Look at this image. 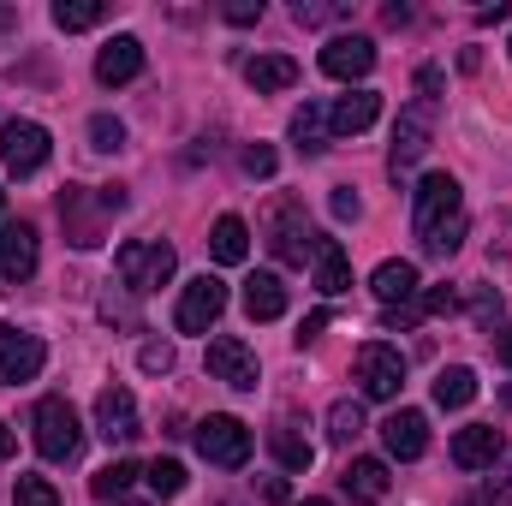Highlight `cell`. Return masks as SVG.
Here are the masks:
<instances>
[{
  "label": "cell",
  "instance_id": "cell-17",
  "mask_svg": "<svg viewBox=\"0 0 512 506\" xmlns=\"http://www.w3.org/2000/svg\"><path fill=\"white\" fill-rule=\"evenodd\" d=\"M36 227L30 221H12V227H0V280H30L36 274Z\"/></svg>",
  "mask_w": 512,
  "mask_h": 506
},
{
  "label": "cell",
  "instance_id": "cell-4",
  "mask_svg": "<svg viewBox=\"0 0 512 506\" xmlns=\"http://www.w3.org/2000/svg\"><path fill=\"white\" fill-rule=\"evenodd\" d=\"M191 441H197V453H203L209 465H221V471H239V465L251 459V429H245L239 417H227V411L203 417V423L191 429Z\"/></svg>",
  "mask_w": 512,
  "mask_h": 506
},
{
  "label": "cell",
  "instance_id": "cell-14",
  "mask_svg": "<svg viewBox=\"0 0 512 506\" xmlns=\"http://www.w3.org/2000/svg\"><path fill=\"white\" fill-rule=\"evenodd\" d=\"M96 435L108 447H126L131 435H137V399H131V387H102L96 393Z\"/></svg>",
  "mask_w": 512,
  "mask_h": 506
},
{
  "label": "cell",
  "instance_id": "cell-9",
  "mask_svg": "<svg viewBox=\"0 0 512 506\" xmlns=\"http://www.w3.org/2000/svg\"><path fill=\"white\" fill-rule=\"evenodd\" d=\"M221 310H227V286H221L215 274H197V280L179 292L173 322H179V334H209V328L221 322Z\"/></svg>",
  "mask_w": 512,
  "mask_h": 506
},
{
  "label": "cell",
  "instance_id": "cell-39",
  "mask_svg": "<svg viewBox=\"0 0 512 506\" xmlns=\"http://www.w3.org/2000/svg\"><path fill=\"white\" fill-rule=\"evenodd\" d=\"M245 173H251V179H268V173H274V149H268V143H251V149H245Z\"/></svg>",
  "mask_w": 512,
  "mask_h": 506
},
{
  "label": "cell",
  "instance_id": "cell-38",
  "mask_svg": "<svg viewBox=\"0 0 512 506\" xmlns=\"http://www.w3.org/2000/svg\"><path fill=\"white\" fill-rule=\"evenodd\" d=\"M459 310V292L453 286H429L423 292V316H453Z\"/></svg>",
  "mask_w": 512,
  "mask_h": 506
},
{
  "label": "cell",
  "instance_id": "cell-42",
  "mask_svg": "<svg viewBox=\"0 0 512 506\" xmlns=\"http://www.w3.org/2000/svg\"><path fill=\"white\" fill-rule=\"evenodd\" d=\"M328 322H334L328 310H310V316H304V328H298V346H304V340H316V334H322Z\"/></svg>",
  "mask_w": 512,
  "mask_h": 506
},
{
  "label": "cell",
  "instance_id": "cell-15",
  "mask_svg": "<svg viewBox=\"0 0 512 506\" xmlns=\"http://www.w3.org/2000/svg\"><path fill=\"white\" fill-rule=\"evenodd\" d=\"M507 453V435L495 423H471L453 435V465L459 471H495V459Z\"/></svg>",
  "mask_w": 512,
  "mask_h": 506
},
{
  "label": "cell",
  "instance_id": "cell-24",
  "mask_svg": "<svg viewBox=\"0 0 512 506\" xmlns=\"http://www.w3.org/2000/svg\"><path fill=\"white\" fill-rule=\"evenodd\" d=\"M209 251H215V262H227V268L245 262V256H251V227H245L239 215H221L215 233H209Z\"/></svg>",
  "mask_w": 512,
  "mask_h": 506
},
{
  "label": "cell",
  "instance_id": "cell-43",
  "mask_svg": "<svg viewBox=\"0 0 512 506\" xmlns=\"http://www.w3.org/2000/svg\"><path fill=\"white\" fill-rule=\"evenodd\" d=\"M489 495H495V501H501V506H512V459H507V465H501V477L489 483Z\"/></svg>",
  "mask_w": 512,
  "mask_h": 506
},
{
  "label": "cell",
  "instance_id": "cell-34",
  "mask_svg": "<svg viewBox=\"0 0 512 506\" xmlns=\"http://www.w3.org/2000/svg\"><path fill=\"white\" fill-rule=\"evenodd\" d=\"M465 233H471V227H465V215H459V221H447L441 233H429V239H423V251H429V256H453L459 245H465Z\"/></svg>",
  "mask_w": 512,
  "mask_h": 506
},
{
  "label": "cell",
  "instance_id": "cell-48",
  "mask_svg": "<svg viewBox=\"0 0 512 506\" xmlns=\"http://www.w3.org/2000/svg\"><path fill=\"white\" fill-rule=\"evenodd\" d=\"M298 506H334V501H322V495H310V501H298Z\"/></svg>",
  "mask_w": 512,
  "mask_h": 506
},
{
  "label": "cell",
  "instance_id": "cell-37",
  "mask_svg": "<svg viewBox=\"0 0 512 506\" xmlns=\"http://www.w3.org/2000/svg\"><path fill=\"white\" fill-rule=\"evenodd\" d=\"M328 209H334V221H358V215H364V203H358V191H352V185H334Z\"/></svg>",
  "mask_w": 512,
  "mask_h": 506
},
{
  "label": "cell",
  "instance_id": "cell-12",
  "mask_svg": "<svg viewBox=\"0 0 512 506\" xmlns=\"http://www.w3.org/2000/svg\"><path fill=\"white\" fill-rule=\"evenodd\" d=\"M102 215H114V209L102 203V191H96V209H90V191H84V185H66V197H60V221H66V239H72L78 251L102 245Z\"/></svg>",
  "mask_w": 512,
  "mask_h": 506
},
{
  "label": "cell",
  "instance_id": "cell-30",
  "mask_svg": "<svg viewBox=\"0 0 512 506\" xmlns=\"http://www.w3.org/2000/svg\"><path fill=\"white\" fill-rule=\"evenodd\" d=\"M364 435V405L358 399H334V411H328V441L334 447H352Z\"/></svg>",
  "mask_w": 512,
  "mask_h": 506
},
{
  "label": "cell",
  "instance_id": "cell-29",
  "mask_svg": "<svg viewBox=\"0 0 512 506\" xmlns=\"http://www.w3.org/2000/svg\"><path fill=\"white\" fill-rule=\"evenodd\" d=\"M108 18V6L102 0H54V24L72 36V30H96Z\"/></svg>",
  "mask_w": 512,
  "mask_h": 506
},
{
  "label": "cell",
  "instance_id": "cell-32",
  "mask_svg": "<svg viewBox=\"0 0 512 506\" xmlns=\"http://www.w3.org/2000/svg\"><path fill=\"white\" fill-rule=\"evenodd\" d=\"M143 483H149L161 501H173V495H185V465H179V459H155V465L143 471Z\"/></svg>",
  "mask_w": 512,
  "mask_h": 506
},
{
  "label": "cell",
  "instance_id": "cell-44",
  "mask_svg": "<svg viewBox=\"0 0 512 506\" xmlns=\"http://www.w3.org/2000/svg\"><path fill=\"white\" fill-rule=\"evenodd\" d=\"M423 316V304H399V310H387V328H411Z\"/></svg>",
  "mask_w": 512,
  "mask_h": 506
},
{
  "label": "cell",
  "instance_id": "cell-20",
  "mask_svg": "<svg viewBox=\"0 0 512 506\" xmlns=\"http://www.w3.org/2000/svg\"><path fill=\"white\" fill-rule=\"evenodd\" d=\"M370 292L382 298L387 310H399V304H411V298H417V262H405V256H387L382 268L370 274Z\"/></svg>",
  "mask_w": 512,
  "mask_h": 506
},
{
  "label": "cell",
  "instance_id": "cell-36",
  "mask_svg": "<svg viewBox=\"0 0 512 506\" xmlns=\"http://www.w3.org/2000/svg\"><path fill=\"white\" fill-rule=\"evenodd\" d=\"M137 364H143L149 376H167V370H173V346H167V340H143V352H137Z\"/></svg>",
  "mask_w": 512,
  "mask_h": 506
},
{
  "label": "cell",
  "instance_id": "cell-46",
  "mask_svg": "<svg viewBox=\"0 0 512 506\" xmlns=\"http://www.w3.org/2000/svg\"><path fill=\"white\" fill-rule=\"evenodd\" d=\"M477 18H483V24H501V18H512V6H507V0H501V6H483Z\"/></svg>",
  "mask_w": 512,
  "mask_h": 506
},
{
  "label": "cell",
  "instance_id": "cell-27",
  "mask_svg": "<svg viewBox=\"0 0 512 506\" xmlns=\"http://www.w3.org/2000/svg\"><path fill=\"white\" fill-rule=\"evenodd\" d=\"M328 137H334V131H328V108L304 102V108L292 114V143H298L304 155H322V149H328Z\"/></svg>",
  "mask_w": 512,
  "mask_h": 506
},
{
  "label": "cell",
  "instance_id": "cell-50",
  "mask_svg": "<svg viewBox=\"0 0 512 506\" xmlns=\"http://www.w3.org/2000/svg\"><path fill=\"white\" fill-rule=\"evenodd\" d=\"M114 506H131V501H114Z\"/></svg>",
  "mask_w": 512,
  "mask_h": 506
},
{
  "label": "cell",
  "instance_id": "cell-18",
  "mask_svg": "<svg viewBox=\"0 0 512 506\" xmlns=\"http://www.w3.org/2000/svg\"><path fill=\"white\" fill-rule=\"evenodd\" d=\"M376 114H382V96H376V90H352V96H340V102L328 108V131H334V137H358V131L376 126Z\"/></svg>",
  "mask_w": 512,
  "mask_h": 506
},
{
  "label": "cell",
  "instance_id": "cell-28",
  "mask_svg": "<svg viewBox=\"0 0 512 506\" xmlns=\"http://www.w3.org/2000/svg\"><path fill=\"white\" fill-rule=\"evenodd\" d=\"M316 292H328V298H340V292H352V262H346V251L328 239L322 245V256H316Z\"/></svg>",
  "mask_w": 512,
  "mask_h": 506
},
{
  "label": "cell",
  "instance_id": "cell-2",
  "mask_svg": "<svg viewBox=\"0 0 512 506\" xmlns=\"http://www.w3.org/2000/svg\"><path fill=\"white\" fill-rule=\"evenodd\" d=\"M30 429H36V453L42 459H54V465H66V459H78V447H84V429H78V411L60 399V393H48V399H36V417H30Z\"/></svg>",
  "mask_w": 512,
  "mask_h": 506
},
{
  "label": "cell",
  "instance_id": "cell-41",
  "mask_svg": "<svg viewBox=\"0 0 512 506\" xmlns=\"http://www.w3.org/2000/svg\"><path fill=\"white\" fill-rule=\"evenodd\" d=\"M262 501H268V506H286V501H292L286 477H262Z\"/></svg>",
  "mask_w": 512,
  "mask_h": 506
},
{
  "label": "cell",
  "instance_id": "cell-35",
  "mask_svg": "<svg viewBox=\"0 0 512 506\" xmlns=\"http://www.w3.org/2000/svg\"><path fill=\"white\" fill-rule=\"evenodd\" d=\"M90 143L108 155V149H120V143H126V126H120L114 114H96V120H90Z\"/></svg>",
  "mask_w": 512,
  "mask_h": 506
},
{
  "label": "cell",
  "instance_id": "cell-3",
  "mask_svg": "<svg viewBox=\"0 0 512 506\" xmlns=\"http://www.w3.org/2000/svg\"><path fill=\"white\" fill-rule=\"evenodd\" d=\"M48 155H54L48 126H36V120H6L0 126V161H6L12 179H36L48 167Z\"/></svg>",
  "mask_w": 512,
  "mask_h": 506
},
{
  "label": "cell",
  "instance_id": "cell-26",
  "mask_svg": "<svg viewBox=\"0 0 512 506\" xmlns=\"http://www.w3.org/2000/svg\"><path fill=\"white\" fill-rule=\"evenodd\" d=\"M268 453L280 459V471H310V459H316V447L292 429V423H280V429H268Z\"/></svg>",
  "mask_w": 512,
  "mask_h": 506
},
{
  "label": "cell",
  "instance_id": "cell-10",
  "mask_svg": "<svg viewBox=\"0 0 512 506\" xmlns=\"http://www.w3.org/2000/svg\"><path fill=\"white\" fill-rule=\"evenodd\" d=\"M42 364H48V346H42L36 334L12 328V322H0V381H6V387L36 381L42 376Z\"/></svg>",
  "mask_w": 512,
  "mask_h": 506
},
{
  "label": "cell",
  "instance_id": "cell-40",
  "mask_svg": "<svg viewBox=\"0 0 512 506\" xmlns=\"http://www.w3.org/2000/svg\"><path fill=\"white\" fill-rule=\"evenodd\" d=\"M262 18V0H233L227 6V24H256Z\"/></svg>",
  "mask_w": 512,
  "mask_h": 506
},
{
  "label": "cell",
  "instance_id": "cell-47",
  "mask_svg": "<svg viewBox=\"0 0 512 506\" xmlns=\"http://www.w3.org/2000/svg\"><path fill=\"white\" fill-rule=\"evenodd\" d=\"M6 459H12V429L0 423V465H6Z\"/></svg>",
  "mask_w": 512,
  "mask_h": 506
},
{
  "label": "cell",
  "instance_id": "cell-23",
  "mask_svg": "<svg viewBox=\"0 0 512 506\" xmlns=\"http://www.w3.org/2000/svg\"><path fill=\"white\" fill-rule=\"evenodd\" d=\"M245 84H251L256 96L292 90V84H298V60H286V54H256L251 66H245Z\"/></svg>",
  "mask_w": 512,
  "mask_h": 506
},
{
  "label": "cell",
  "instance_id": "cell-1",
  "mask_svg": "<svg viewBox=\"0 0 512 506\" xmlns=\"http://www.w3.org/2000/svg\"><path fill=\"white\" fill-rule=\"evenodd\" d=\"M114 268H120V280L131 292H161L173 280V268H179V251L167 239H126L120 256H114Z\"/></svg>",
  "mask_w": 512,
  "mask_h": 506
},
{
  "label": "cell",
  "instance_id": "cell-13",
  "mask_svg": "<svg viewBox=\"0 0 512 506\" xmlns=\"http://www.w3.org/2000/svg\"><path fill=\"white\" fill-rule=\"evenodd\" d=\"M322 72L340 78V84L370 78V72H376V42H370V36H334V42L322 48Z\"/></svg>",
  "mask_w": 512,
  "mask_h": 506
},
{
  "label": "cell",
  "instance_id": "cell-31",
  "mask_svg": "<svg viewBox=\"0 0 512 506\" xmlns=\"http://www.w3.org/2000/svg\"><path fill=\"white\" fill-rule=\"evenodd\" d=\"M137 477H143V471H137L131 459H114V465H102V471H96V483H90V489H96V501H120Z\"/></svg>",
  "mask_w": 512,
  "mask_h": 506
},
{
  "label": "cell",
  "instance_id": "cell-19",
  "mask_svg": "<svg viewBox=\"0 0 512 506\" xmlns=\"http://www.w3.org/2000/svg\"><path fill=\"white\" fill-rule=\"evenodd\" d=\"M137 72H143V42H137V36H114V42L96 54V84H108V90H114V84H131Z\"/></svg>",
  "mask_w": 512,
  "mask_h": 506
},
{
  "label": "cell",
  "instance_id": "cell-6",
  "mask_svg": "<svg viewBox=\"0 0 512 506\" xmlns=\"http://www.w3.org/2000/svg\"><path fill=\"white\" fill-rule=\"evenodd\" d=\"M429 137H435V102H429V96L411 102V108H399V120H393V143H387V167H393V179L429 155Z\"/></svg>",
  "mask_w": 512,
  "mask_h": 506
},
{
  "label": "cell",
  "instance_id": "cell-5",
  "mask_svg": "<svg viewBox=\"0 0 512 506\" xmlns=\"http://www.w3.org/2000/svg\"><path fill=\"white\" fill-rule=\"evenodd\" d=\"M352 381L364 387V399H399V387H405V352L387 346V340L358 346V358H352Z\"/></svg>",
  "mask_w": 512,
  "mask_h": 506
},
{
  "label": "cell",
  "instance_id": "cell-51",
  "mask_svg": "<svg viewBox=\"0 0 512 506\" xmlns=\"http://www.w3.org/2000/svg\"><path fill=\"white\" fill-rule=\"evenodd\" d=\"M507 48H512V42H507Z\"/></svg>",
  "mask_w": 512,
  "mask_h": 506
},
{
  "label": "cell",
  "instance_id": "cell-45",
  "mask_svg": "<svg viewBox=\"0 0 512 506\" xmlns=\"http://www.w3.org/2000/svg\"><path fill=\"white\" fill-rule=\"evenodd\" d=\"M495 358L512 370V328H507V334H495Z\"/></svg>",
  "mask_w": 512,
  "mask_h": 506
},
{
  "label": "cell",
  "instance_id": "cell-7",
  "mask_svg": "<svg viewBox=\"0 0 512 506\" xmlns=\"http://www.w3.org/2000/svg\"><path fill=\"white\" fill-rule=\"evenodd\" d=\"M322 245H328V233H316L298 203H280V215H274V227H268V251L280 256V262H292V268H304V262L322 256Z\"/></svg>",
  "mask_w": 512,
  "mask_h": 506
},
{
  "label": "cell",
  "instance_id": "cell-49",
  "mask_svg": "<svg viewBox=\"0 0 512 506\" xmlns=\"http://www.w3.org/2000/svg\"><path fill=\"white\" fill-rule=\"evenodd\" d=\"M0 209H6V191H0Z\"/></svg>",
  "mask_w": 512,
  "mask_h": 506
},
{
  "label": "cell",
  "instance_id": "cell-16",
  "mask_svg": "<svg viewBox=\"0 0 512 506\" xmlns=\"http://www.w3.org/2000/svg\"><path fill=\"white\" fill-rule=\"evenodd\" d=\"M382 447L393 459H423V453H429V417L411 411V405H399L382 423Z\"/></svg>",
  "mask_w": 512,
  "mask_h": 506
},
{
  "label": "cell",
  "instance_id": "cell-22",
  "mask_svg": "<svg viewBox=\"0 0 512 506\" xmlns=\"http://www.w3.org/2000/svg\"><path fill=\"white\" fill-rule=\"evenodd\" d=\"M340 483H346V495H352V501H364V506L387 501V489H393V477H387L382 459H352Z\"/></svg>",
  "mask_w": 512,
  "mask_h": 506
},
{
  "label": "cell",
  "instance_id": "cell-11",
  "mask_svg": "<svg viewBox=\"0 0 512 506\" xmlns=\"http://www.w3.org/2000/svg\"><path fill=\"white\" fill-rule=\"evenodd\" d=\"M203 364H209V376L215 381H227V387H239V393H251L256 387V352L239 340V334H215L209 340V352H203Z\"/></svg>",
  "mask_w": 512,
  "mask_h": 506
},
{
  "label": "cell",
  "instance_id": "cell-21",
  "mask_svg": "<svg viewBox=\"0 0 512 506\" xmlns=\"http://www.w3.org/2000/svg\"><path fill=\"white\" fill-rule=\"evenodd\" d=\"M245 316L251 322H280L286 316V280L280 274H251L245 280Z\"/></svg>",
  "mask_w": 512,
  "mask_h": 506
},
{
  "label": "cell",
  "instance_id": "cell-25",
  "mask_svg": "<svg viewBox=\"0 0 512 506\" xmlns=\"http://www.w3.org/2000/svg\"><path fill=\"white\" fill-rule=\"evenodd\" d=\"M471 399H477V370L447 364V370L435 376V405H441V411H465Z\"/></svg>",
  "mask_w": 512,
  "mask_h": 506
},
{
  "label": "cell",
  "instance_id": "cell-8",
  "mask_svg": "<svg viewBox=\"0 0 512 506\" xmlns=\"http://www.w3.org/2000/svg\"><path fill=\"white\" fill-rule=\"evenodd\" d=\"M465 209H459V179L453 173H429L423 185H417V197H411V227H417V239H429V233H441L447 221H459Z\"/></svg>",
  "mask_w": 512,
  "mask_h": 506
},
{
  "label": "cell",
  "instance_id": "cell-33",
  "mask_svg": "<svg viewBox=\"0 0 512 506\" xmlns=\"http://www.w3.org/2000/svg\"><path fill=\"white\" fill-rule=\"evenodd\" d=\"M12 506H60V489H54L48 477H30V471H24V477L12 483Z\"/></svg>",
  "mask_w": 512,
  "mask_h": 506
}]
</instances>
